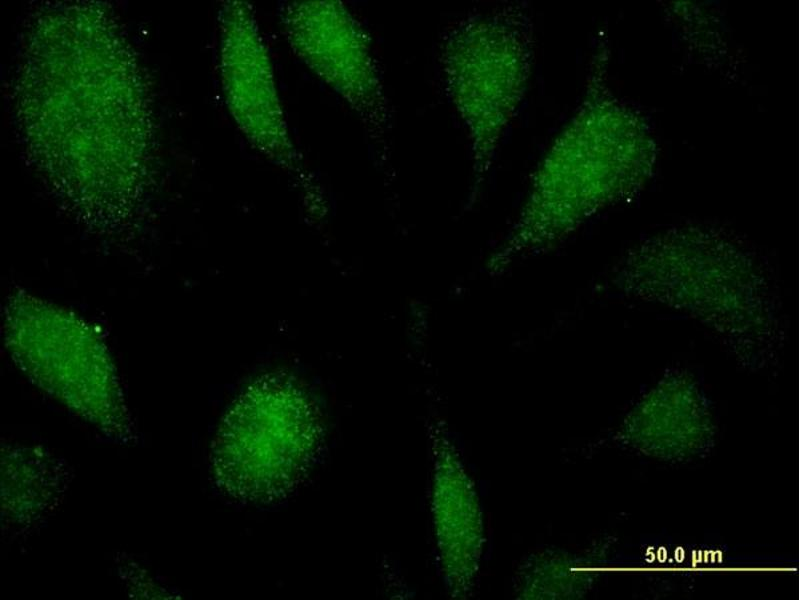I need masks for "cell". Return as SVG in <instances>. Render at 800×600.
Returning <instances> with one entry per match:
<instances>
[{
	"label": "cell",
	"instance_id": "6da1fadb",
	"mask_svg": "<svg viewBox=\"0 0 800 600\" xmlns=\"http://www.w3.org/2000/svg\"><path fill=\"white\" fill-rule=\"evenodd\" d=\"M533 58V23L520 4L467 15L443 37L445 88L468 132L476 182L491 170L524 98Z\"/></svg>",
	"mask_w": 800,
	"mask_h": 600
},
{
	"label": "cell",
	"instance_id": "7a4b0ae2",
	"mask_svg": "<svg viewBox=\"0 0 800 600\" xmlns=\"http://www.w3.org/2000/svg\"><path fill=\"white\" fill-rule=\"evenodd\" d=\"M308 403L281 387L247 393L225 417L213 448V470L228 494L273 501L307 475L321 441Z\"/></svg>",
	"mask_w": 800,
	"mask_h": 600
},
{
	"label": "cell",
	"instance_id": "277c9868",
	"mask_svg": "<svg viewBox=\"0 0 800 600\" xmlns=\"http://www.w3.org/2000/svg\"><path fill=\"white\" fill-rule=\"evenodd\" d=\"M675 558L678 562H681L684 559V553L682 548H677L675 552Z\"/></svg>",
	"mask_w": 800,
	"mask_h": 600
},
{
	"label": "cell",
	"instance_id": "3957f363",
	"mask_svg": "<svg viewBox=\"0 0 800 600\" xmlns=\"http://www.w3.org/2000/svg\"><path fill=\"white\" fill-rule=\"evenodd\" d=\"M29 309L32 315L24 305L15 310L17 317L10 315L14 327L9 338L21 365L43 388L90 421L120 429L124 412L98 338L70 314L40 302H32Z\"/></svg>",
	"mask_w": 800,
	"mask_h": 600
},
{
	"label": "cell",
	"instance_id": "5b68a950",
	"mask_svg": "<svg viewBox=\"0 0 800 600\" xmlns=\"http://www.w3.org/2000/svg\"><path fill=\"white\" fill-rule=\"evenodd\" d=\"M657 558H658V560H659L660 562H663V561L666 559V553H665V550H664V548H660V549L658 550V556H657Z\"/></svg>",
	"mask_w": 800,
	"mask_h": 600
}]
</instances>
